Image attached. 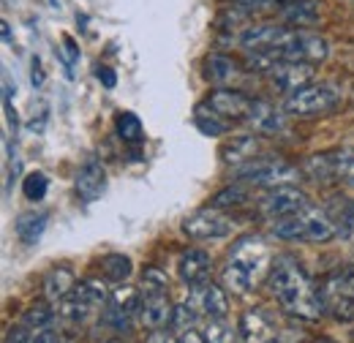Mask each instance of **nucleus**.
<instances>
[{
  "label": "nucleus",
  "instance_id": "nucleus-1",
  "mask_svg": "<svg viewBox=\"0 0 354 343\" xmlns=\"http://www.w3.org/2000/svg\"><path fill=\"white\" fill-rule=\"evenodd\" d=\"M267 286L275 295V300L281 302V308H286L289 313L300 316V319H319L324 313V305L319 297V289L313 286L310 275L306 267L292 257H278L272 261L270 272H267Z\"/></svg>",
  "mask_w": 354,
  "mask_h": 343
},
{
  "label": "nucleus",
  "instance_id": "nucleus-2",
  "mask_svg": "<svg viewBox=\"0 0 354 343\" xmlns=\"http://www.w3.org/2000/svg\"><path fill=\"white\" fill-rule=\"evenodd\" d=\"M270 267H272V259H270V248H267L265 240L262 237H243L229 251L221 281L234 295H248L270 272Z\"/></svg>",
  "mask_w": 354,
  "mask_h": 343
},
{
  "label": "nucleus",
  "instance_id": "nucleus-3",
  "mask_svg": "<svg viewBox=\"0 0 354 343\" xmlns=\"http://www.w3.org/2000/svg\"><path fill=\"white\" fill-rule=\"evenodd\" d=\"M270 234L283 243H327L338 234V226L324 210H316L308 205L303 213L275 221Z\"/></svg>",
  "mask_w": 354,
  "mask_h": 343
},
{
  "label": "nucleus",
  "instance_id": "nucleus-4",
  "mask_svg": "<svg viewBox=\"0 0 354 343\" xmlns=\"http://www.w3.org/2000/svg\"><path fill=\"white\" fill-rule=\"evenodd\" d=\"M341 101H344V90L338 85L308 82L283 98V112L297 115V118H313V115H327V112L338 109Z\"/></svg>",
  "mask_w": 354,
  "mask_h": 343
},
{
  "label": "nucleus",
  "instance_id": "nucleus-5",
  "mask_svg": "<svg viewBox=\"0 0 354 343\" xmlns=\"http://www.w3.org/2000/svg\"><path fill=\"white\" fill-rule=\"evenodd\" d=\"M319 297L324 305V313H330L338 322L354 319V267H344L330 272L319 284Z\"/></svg>",
  "mask_w": 354,
  "mask_h": 343
},
{
  "label": "nucleus",
  "instance_id": "nucleus-6",
  "mask_svg": "<svg viewBox=\"0 0 354 343\" xmlns=\"http://www.w3.org/2000/svg\"><path fill=\"white\" fill-rule=\"evenodd\" d=\"M300 177V169L286 164V161H275V158H254L243 167H234V180L245 183V185H257V188H278V185H289Z\"/></svg>",
  "mask_w": 354,
  "mask_h": 343
},
{
  "label": "nucleus",
  "instance_id": "nucleus-7",
  "mask_svg": "<svg viewBox=\"0 0 354 343\" xmlns=\"http://www.w3.org/2000/svg\"><path fill=\"white\" fill-rule=\"evenodd\" d=\"M327 55H330V41L324 36L292 28L283 46L272 57L275 60H289V63H310V66H316V63L327 60Z\"/></svg>",
  "mask_w": 354,
  "mask_h": 343
},
{
  "label": "nucleus",
  "instance_id": "nucleus-8",
  "mask_svg": "<svg viewBox=\"0 0 354 343\" xmlns=\"http://www.w3.org/2000/svg\"><path fill=\"white\" fill-rule=\"evenodd\" d=\"M180 229L191 240H221V237H229L234 232V223L229 221V215H223L218 207L210 205V207H202V210L185 215Z\"/></svg>",
  "mask_w": 354,
  "mask_h": 343
},
{
  "label": "nucleus",
  "instance_id": "nucleus-9",
  "mask_svg": "<svg viewBox=\"0 0 354 343\" xmlns=\"http://www.w3.org/2000/svg\"><path fill=\"white\" fill-rule=\"evenodd\" d=\"M306 207H308V196H306V191H300L295 185L270 188L265 196L259 199V213L270 218V221H281V218L297 215L303 213Z\"/></svg>",
  "mask_w": 354,
  "mask_h": 343
},
{
  "label": "nucleus",
  "instance_id": "nucleus-10",
  "mask_svg": "<svg viewBox=\"0 0 354 343\" xmlns=\"http://www.w3.org/2000/svg\"><path fill=\"white\" fill-rule=\"evenodd\" d=\"M292 28L286 25H272V22H259V25H248L243 33H240V46L245 52H254V55H275L286 36H289Z\"/></svg>",
  "mask_w": 354,
  "mask_h": 343
},
{
  "label": "nucleus",
  "instance_id": "nucleus-11",
  "mask_svg": "<svg viewBox=\"0 0 354 343\" xmlns=\"http://www.w3.org/2000/svg\"><path fill=\"white\" fill-rule=\"evenodd\" d=\"M205 104H207L221 120H243V123H245L254 98L245 95V93H240V90H234V87H218V90H213V93L207 95Z\"/></svg>",
  "mask_w": 354,
  "mask_h": 343
},
{
  "label": "nucleus",
  "instance_id": "nucleus-12",
  "mask_svg": "<svg viewBox=\"0 0 354 343\" xmlns=\"http://www.w3.org/2000/svg\"><path fill=\"white\" fill-rule=\"evenodd\" d=\"M270 85L281 93H295L303 85L313 82V66L310 63H289V60H278L270 71H267Z\"/></svg>",
  "mask_w": 354,
  "mask_h": 343
},
{
  "label": "nucleus",
  "instance_id": "nucleus-13",
  "mask_svg": "<svg viewBox=\"0 0 354 343\" xmlns=\"http://www.w3.org/2000/svg\"><path fill=\"white\" fill-rule=\"evenodd\" d=\"M240 333H243V343H278V338H281L278 324L262 308H251V310L243 313Z\"/></svg>",
  "mask_w": 354,
  "mask_h": 343
},
{
  "label": "nucleus",
  "instance_id": "nucleus-14",
  "mask_svg": "<svg viewBox=\"0 0 354 343\" xmlns=\"http://www.w3.org/2000/svg\"><path fill=\"white\" fill-rule=\"evenodd\" d=\"M188 302L207 319H223L226 310H229V300H226V292L223 286L213 284V281H205L202 286H191V297Z\"/></svg>",
  "mask_w": 354,
  "mask_h": 343
},
{
  "label": "nucleus",
  "instance_id": "nucleus-15",
  "mask_svg": "<svg viewBox=\"0 0 354 343\" xmlns=\"http://www.w3.org/2000/svg\"><path fill=\"white\" fill-rule=\"evenodd\" d=\"M213 272V259L202 248H188L177 259V275L185 286H202Z\"/></svg>",
  "mask_w": 354,
  "mask_h": 343
},
{
  "label": "nucleus",
  "instance_id": "nucleus-16",
  "mask_svg": "<svg viewBox=\"0 0 354 343\" xmlns=\"http://www.w3.org/2000/svg\"><path fill=\"white\" fill-rule=\"evenodd\" d=\"M136 319L145 330H164L167 324L175 322V305L169 300V295H147L142 297V308Z\"/></svg>",
  "mask_w": 354,
  "mask_h": 343
},
{
  "label": "nucleus",
  "instance_id": "nucleus-17",
  "mask_svg": "<svg viewBox=\"0 0 354 343\" xmlns=\"http://www.w3.org/2000/svg\"><path fill=\"white\" fill-rule=\"evenodd\" d=\"M245 123L257 131V133H267V136H272V133H281V131L286 129V112H281V109H278L275 104H270V101L254 98V104H251V112H248Z\"/></svg>",
  "mask_w": 354,
  "mask_h": 343
},
{
  "label": "nucleus",
  "instance_id": "nucleus-18",
  "mask_svg": "<svg viewBox=\"0 0 354 343\" xmlns=\"http://www.w3.org/2000/svg\"><path fill=\"white\" fill-rule=\"evenodd\" d=\"M74 188H77V196L82 199V202H95L101 194H104V188H106V172L101 167V161H95V158H88L80 172H77V180H74Z\"/></svg>",
  "mask_w": 354,
  "mask_h": 343
},
{
  "label": "nucleus",
  "instance_id": "nucleus-19",
  "mask_svg": "<svg viewBox=\"0 0 354 343\" xmlns=\"http://www.w3.org/2000/svg\"><path fill=\"white\" fill-rule=\"evenodd\" d=\"M262 150V142L259 136L254 133H245V136H232L229 142H223L221 147V158L232 167H243L248 161H254V156Z\"/></svg>",
  "mask_w": 354,
  "mask_h": 343
},
{
  "label": "nucleus",
  "instance_id": "nucleus-20",
  "mask_svg": "<svg viewBox=\"0 0 354 343\" xmlns=\"http://www.w3.org/2000/svg\"><path fill=\"white\" fill-rule=\"evenodd\" d=\"M240 77V66L234 57L229 55H221V52H213L205 57V80L213 82V85H232L234 80Z\"/></svg>",
  "mask_w": 354,
  "mask_h": 343
},
{
  "label": "nucleus",
  "instance_id": "nucleus-21",
  "mask_svg": "<svg viewBox=\"0 0 354 343\" xmlns=\"http://www.w3.org/2000/svg\"><path fill=\"white\" fill-rule=\"evenodd\" d=\"M77 286V278L68 267H52L44 275V284H41V292H44L46 302H60L66 300Z\"/></svg>",
  "mask_w": 354,
  "mask_h": 343
},
{
  "label": "nucleus",
  "instance_id": "nucleus-22",
  "mask_svg": "<svg viewBox=\"0 0 354 343\" xmlns=\"http://www.w3.org/2000/svg\"><path fill=\"white\" fill-rule=\"evenodd\" d=\"M46 229V213H22L14 223V232L22 243L33 245Z\"/></svg>",
  "mask_w": 354,
  "mask_h": 343
},
{
  "label": "nucleus",
  "instance_id": "nucleus-23",
  "mask_svg": "<svg viewBox=\"0 0 354 343\" xmlns=\"http://www.w3.org/2000/svg\"><path fill=\"white\" fill-rule=\"evenodd\" d=\"M98 264H101V275H104L106 281H112V284H123V281H129L133 272L131 259L126 257V254H109V257L101 259Z\"/></svg>",
  "mask_w": 354,
  "mask_h": 343
},
{
  "label": "nucleus",
  "instance_id": "nucleus-24",
  "mask_svg": "<svg viewBox=\"0 0 354 343\" xmlns=\"http://www.w3.org/2000/svg\"><path fill=\"white\" fill-rule=\"evenodd\" d=\"M55 308H52V302H33L25 313H22V324L28 327V330H33V333H39V330H49L52 324H55Z\"/></svg>",
  "mask_w": 354,
  "mask_h": 343
},
{
  "label": "nucleus",
  "instance_id": "nucleus-25",
  "mask_svg": "<svg viewBox=\"0 0 354 343\" xmlns=\"http://www.w3.org/2000/svg\"><path fill=\"white\" fill-rule=\"evenodd\" d=\"M316 17H319V6H316L313 0H292V3L283 8V19H286L289 25H297V28L313 25Z\"/></svg>",
  "mask_w": 354,
  "mask_h": 343
},
{
  "label": "nucleus",
  "instance_id": "nucleus-26",
  "mask_svg": "<svg viewBox=\"0 0 354 343\" xmlns=\"http://www.w3.org/2000/svg\"><path fill=\"white\" fill-rule=\"evenodd\" d=\"M115 129H118V136L129 145H136L145 139V129H142V120L133 115V112H120L115 118Z\"/></svg>",
  "mask_w": 354,
  "mask_h": 343
},
{
  "label": "nucleus",
  "instance_id": "nucleus-27",
  "mask_svg": "<svg viewBox=\"0 0 354 343\" xmlns=\"http://www.w3.org/2000/svg\"><path fill=\"white\" fill-rule=\"evenodd\" d=\"M167 289H169V278H167L164 270L147 267V270L142 272V284H139L142 297H147V295H167Z\"/></svg>",
  "mask_w": 354,
  "mask_h": 343
},
{
  "label": "nucleus",
  "instance_id": "nucleus-28",
  "mask_svg": "<svg viewBox=\"0 0 354 343\" xmlns=\"http://www.w3.org/2000/svg\"><path fill=\"white\" fill-rule=\"evenodd\" d=\"M194 123H196V129L202 131V133H207V136H221V133H226V120H221L207 104L196 109Z\"/></svg>",
  "mask_w": 354,
  "mask_h": 343
},
{
  "label": "nucleus",
  "instance_id": "nucleus-29",
  "mask_svg": "<svg viewBox=\"0 0 354 343\" xmlns=\"http://www.w3.org/2000/svg\"><path fill=\"white\" fill-rule=\"evenodd\" d=\"M245 202H248V191H245L240 183H234V185L223 188V191H218V194L210 199V205H213V207H218V210H226V207H240V205H245Z\"/></svg>",
  "mask_w": 354,
  "mask_h": 343
},
{
  "label": "nucleus",
  "instance_id": "nucleus-30",
  "mask_svg": "<svg viewBox=\"0 0 354 343\" xmlns=\"http://www.w3.org/2000/svg\"><path fill=\"white\" fill-rule=\"evenodd\" d=\"M205 338L207 343H237V330L223 319H207Z\"/></svg>",
  "mask_w": 354,
  "mask_h": 343
},
{
  "label": "nucleus",
  "instance_id": "nucleus-31",
  "mask_svg": "<svg viewBox=\"0 0 354 343\" xmlns=\"http://www.w3.org/2000/svg\"><path fill=\"white\" fill-rule=\"evenodd\" d=\"M131 313H126L123 308H118V305H112V302H106V308H104V313H101V322L109 327V330H115V333H129L131 330Z\"/></svg>",
  "mask_w": 354,
  "mask_h": 343
},
{
  "label": "nucleus",
  "instance_id": "nucleus-32",
  "mask_svg": "<svg viewBox=\"0 0 354 343\" xmlns=\"http://www.w3.org/2000/svg\"><path fill=\"white\" fill-rule=\"evenodd\" d=\"M330 169L335 180L354 185V156L352 153H330Z\"/></svg>",
  "mask_w": 354,
  "mask_h": 343
},
{
  "label": "nucleus",
  "instance_id": "nucleus-33",
  "mask_svg": "<svg viewBox=\"0 0 354 343\" xmlns=\"http://www.w3.org/2000/svg\"><path fill=\"white\" fill-rule=\"evenodd\" d=\"M46 188H49V180H46V174H41V172H30L25 177V183H22V191H25V196L30 202H41L46 196Z\"/></svg>",
  "mask_w": 354,
  "mask_h": 343
},
{
  "label": "nucleus",
  "instance_id": "nucleus-34",
  "mask_svg": "<svg viewBox=\"0 0 354 343\" xmlns=\"http://www.w3.org/2000/svg\"><path fill=\"white\" fill-rule=\"evenodd\" d=\"M199 316H202V313L185 300L183 305H175V322H172V324L180 327V330H191V327L199 322Z\"/></svg>",
  "mask_w": 354,
  "mask_h": 343
},
{
  "label": "nucleus",
  "instance_id": "nucleus-35",
  "mask_svg": "<svg viewBox=\"0 0 354 343\" xmlns=\"http://www.w3.org/2000/svg\"><path fill=\"white\" fill-rule=\"evenodd\" d=\"M278 0H234V8H240L245 17H257V14H265L270 8H275Z\"/></svg>",
  "mask_w": 354,
  "mask_h": 343
},
{
  "label": "nucleus",
  "instance_id": "nucleus-36",
  "mask_svg": "<svg viewBox=\"0 0 354 343\" xmlns=\"http://www.w3.org/2000/svg\"><path fill=\"white\" fill-rule=\"evenodd\" d=\"M30 341H33V330H28L25 324L11 327L8 335H6V343H30Z\"/></svg>",
  "mask_w": 354,
  "mask_h": 343
},
{
  "label": "nucleus",
  "instance_id": "nucleus-37",
  "mask_svg": "<svg viewBox=\"0 0 354 343\" xmlns=\"http://www.w3.org/2000/svg\"><path fill=\"white\" fill-rule=\"evenodd\" d=\"M63 57H66V66H74L80 60V46L71 36H63Z\"/></svg>",
  "mask_w": 354,
  "mask_h": 343
},
{
  "label": "nucleus",
  "instance_id": "nucleus-38",
  "mask_svg": "<svg viewBox=\"0 0 354 343\" xmlns=\"http://www.w3.org/2000/svg\"><path fill=\"white\" fill-rule=\"evenodd\" d=\"M95 80L106 87V90H112V87L118 85V77H115V71L109 66H95Z\"/></svg>",
  "mask_w": 354,
  "mask_h": 343
},
{
  "label": "nucleus",
  "instance_id": "nucleus-39",
  "mask_svg": "<svg viewBox=\"0 0 354 343\" xmlns=\"http://www.w3.org/2000/svg\"><path fill=\"white\" fill-rule=\"evenodd\" d=\"M30 343H63V341H60V333H55V330H39V333H33V341Z\"/></svg>",
  "mask_w": 354,
  "mask_h": 343
},
{
  "label": "nucleus",
  "instance_id": "nucleus-40",
  "mask_svg": "<svg viewBox=\"0 0 354 343\" xmlns=\"http://www.w3.org/2000/svg\"><path fill=\"white\" fill-rule=\"evenodd\" d=\"M145 343H180V341H175V335H172V333H167V330H153Z\"/></svg>",
  "mask_w": 354,
  "mask_h": 343
},
{
  "label": "nucleus",
  "instance_id": "nucleus-41",
  "mask_svg": "<svg viewBox=\"0 0 354 343\" xmlns=\"http://www.w3.org/2000/svg\"><path fill=\"white\" fill-rule=\"evenodd\" d=\"M180 343H207V338H205V333L199 335V333H194V330H185V333L180 335Z\"/></svg>",
  "mask_w": 354,
  "mask_h": 343
},
{
  "label": "nucleus",
  "instance_id": "nucleus-42",
  "mask_svg": "<svg viewBox=\"0 0 354 343\" xmlns=\"http://www.w3.org/2000/svg\"><path fill=\"white\" fill-rule=\"evenodd\" d=\"M44 82V74H41V63L33 60V85H41Z\"/></svg>",
  "mask_w": 354,
  "mask_h": 343
},
{
  "label": "nucleus",
  "instance_id": "nucleus-43",
  "mask_svg": "<svg viewBox=\"0 0 354 343\" xmlns=\"http://www.w3.org/2000/svg\"><path fill=\"white\" fill-rule=\"evenodd\" d=\"M313 343H335V341H330V338H319V341H313Z\"/></svg>",
  "mask_w": 354,
  "mask_h": 343
},
{
  "label": "nucleus",
  "instance_id": "nucleus-44",
  "mask_svg": "<svg viewBox=\"0 0 354 343\" xmlns=\"http://www.w3.org/2000/svg\"><path fill=\"white\" fill-rule=\"evenodd\" d=\"M106 343H123V341H106Z\"/></svg>",
  "mask_w": 354,
  "mask_h": 343
},
{
  "label": "nucleus",
  "instance_id": "nucleus-45",
  "mask_svg": "<svg viewBox=\"0 0 354 343\" xmlns=\"http://www.w3.org/2000/svg\"><path fill=\"white\" fill-rule=\"evenodd\" d=\"M352 95H354V87H352Z\"/></svg>",
  "mask_w": 354,
  "mask_h": 343
}]
</instances>
